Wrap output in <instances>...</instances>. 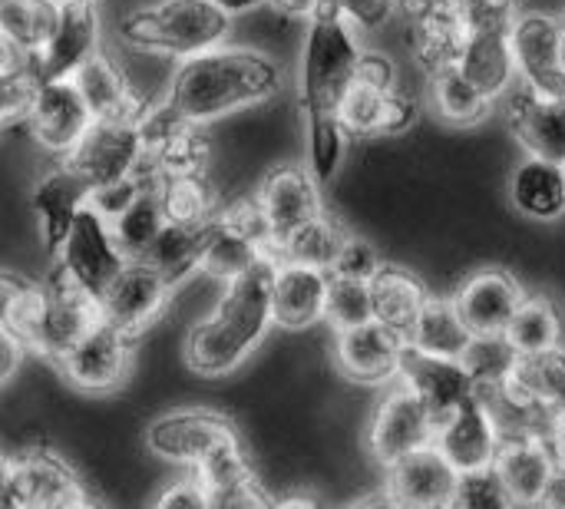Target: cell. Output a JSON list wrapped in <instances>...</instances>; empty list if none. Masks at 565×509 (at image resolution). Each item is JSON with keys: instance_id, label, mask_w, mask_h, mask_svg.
Masks as SVG:
<instances>
[{"instance_id": "cell-59", "label": "cell", "mask_w": 565, "mask_h": 509, "mask_svg": "<svg viewBox=\"0 0 565 509\" xmlns=\"http://www.w3.org/2000/svg\"><path fill=\"white\" fill-rule=\"evenodd\" d=\"M268 3H275V7H278V10H285V13L308 17V13L315 10V3H318V0H268Z\"/></svg>"}, {"instance_id": "cell-60", "label": "cell", "mask_w": 565, "mask_h": 509, "mask_svg": "<svg viewBox=\"0 0 565 509\" xmlns=\"http://www.w3.org/2000/svg\"><path fill=\"white\" fill-rule=\"evenodd\" d=\"M10 507V460L0 457V509Z\"/></svg>"}, {"instance_id": "cell-1", "label": "cell", "mask_w": 565, "mask_h": 509, "mask_svg": "<svg viewBox=\"0 0 565 509\" xmlns=\"http://www.w3.org/2000/svg\"><path fill=\"white\" fill-rule=\"evenodd\" d=\"M285 86V70L248 46H212L182 60L166 106L185 123L205 126L235 109L271 99Z\"/></svg>"}, {"instance_id": "cell-19", "label": "cell", "mask_w": 565, "mask_h": 509, "mask_svg": "<svg viewBox=\"0 0 565 509\" xmlns=\"http://www.w3.org/2000/svg\"><path fill=\"white\" fill-rule=\"evenodd\" d=\"M404 344H407L404 335H397L384 321L371 318L364 325L338 331L334 358H338V368L351 381H358V384H384V381L397 378Z\"/></svg>"}, {"instance_id": "cell-43", "label": "cell", "mask_w": 565, "mask_h": 509, "mask_svg": "<svg viewBox=\"0 0 565 509\" xmlns=\"http://www.w3.org/2000/svg\"><path fill=\"white\" fill-rule=\"evenodd\" d=\"M305 123H308V169L324 185V182L334 179V172H338V166L344 159L348 132H344L338 113H331V116H311Z\"/></svg>"}, {"instance_id": "cell-45", "label": "cell", "mask_w": 565, "mask_h": 509, "mask_svg": "<svg viewBox=\"0 0 565 509\" xmlns=\"http://www.w3.org/2000/svg\"><path fill=\"white\" fill-rule=\"evenodd\" d=\"M394 89V86H391ZM384 93L381 86L351 79V86L344 89L341 103H338V119L344 126L348 136H381V106H384Z\"/></svg>"}, {"instance_id": "cell-33", "label": "cell", "mask_w": 565, "mask_h": 509, "mask_svg": "<svg viewBox=\"0 0 565 509\" xmlns=\"http://www.w3.org/2000/svg\"><path fill=\"white\" fill-rule=\"evenodd\" d=\"M159 176L149 179L113 219V238L122 248L126 258H146V252L152 248L156 235L166 225V212H162V199H159Z\"/></svg>"}, {"instance_id": "cell-5", "label": "cell", "mask_w": 565, "mask_h": 509, "mask_svg": "<svg viewBox=\"0 0 565 509\" xmlns=\"http://www.w3.org/2000/svg\"><path fill=\"white\" fill-rule=\"evenodd\" d=\"M63 162L79 172L89 189L126 176H136L146 162V142L139 119H99L86 126L79 142L63 156Z\"/></svg>"}, {"instance_id": "cell-39", "label": "cell", "mask_w": 565, "mask_h": 509, "mask_svg": "<svg viewBox=\"0 0 565 509\" xmlns=\"http://www.w3.org/2000/svg\"><path fill=\"white\" fill-rule=\"evenodd\" d=\"M56 13V0H0V33H7L26 56H33L53 33Z\"/></svg>"}, {"instance_id": "cell-21", "label": "cell", "mask_w": 565, "mask_h": 509, "mask_svg": "<svg viewBox=\"0 0 565 509\" xmlns=\"http://www.w3.org/2000/svg\"><path fill=\"white\" fill-rule=\"evenodd\" d=\"M510 26H513V20H477V23H470L467 43H463L460 63H457L490 99L507 96L520 83Z\"/></svg>"}, {"instance_id": "cell-32", "label": "cell", "mask_w": 565, "mask_h": 509, "mask_svg": "<svg viewBox=\"0 0 565 509\" xmlns=\"http://www.w3.org/2000/svg\"><path fill=\"white\" fill-rule=\"evenodd\" d=\"M510 195L513 205L530 219H559L565 212V166L543 156H530L516 166L510 179Z\"/></svg>"}, {"instance_id": "cell-51", "label": "cell", "mask_w": 565, "mask_h": 509, "mask_svg": "<svg viewBox=\"0 0 565 509\" xmlns=\"http://www.w3.org/2000/svg\"><path fill=\"white\" fill-rule=\"evenodd\" d=\"M156 507L162 509H205L209 507V494H205V487H202V480L199 477H189V480H179V484H172L159 500H156Z\"/></svg>"}, {"instance_id": "cell-52", "label": "cell", "mask_w": 565, "mask_h": 509, "mask_svg": "<svg viewBox=\"0 0 565 509\" xmlns=\"http://www.w3.org/2000/svg\"><path fill=\"white\" fill-rule=\"evenodd\" d=\"M354 79L371 83V86H381V89H391V86H397V66H394L384 53L361 50V60H358V73H354Z\"/></svg>"}, {"instance_id": "cell-57", "label": "cell", "mask_w": 565, "mask_h": 509, "mask_svg": "<svg viewBox=\"0 0 565 509\" xmlns=\"http://www.w3.org/2000/svg\"><path fill=\"white\" fill-rule=\"evenodd\" d=\"M17 288H20V278L0 275V325H3V318H7V308H10V301H13Z\"/></svg>"}, {"instance_id": "cell-25", "label": "cell", "mask_w": 565, "mask_h": 509, "mask_svg": "<svg viewBox=\"0 0 565 509\" xmlns=\"http://www.w3.org/2000/svg\"><path fill=\"white\" fill-rule=\"evenodd\" d=\"M434 444L440 447V454L460 474H467V470H480V467H490L493 464L497 447H500V437H497V427H493L490 414L483 411V404L473 394L454 414H447L437 424Z\"/></svg>"}, {"instance_id": "cell-16", "label": "cell", "mask_w": 565, "mask_h": 509, "mask_svg": "<svg viewBox=\"0 0 565 509\" xmlns=\"http://www.w3.org/2000/svg\"><path fill=\"white\" fill-rule=\"evenodd\" d=\"M434 434H437V421L430 417L424 401L401 384L381 401V407L371 421L367 441H371L374 460L381 467H391L401 457L434 444Z\"/></svg>"}, {"instance_id": "cell-7", "label": "cell", "mask_w": 565, "mask_h": 509, "mask_svg": "<svg viewBox=\"0 0 565 509\" xmlns=\"http://www.w3.org/2000/svg\"><path fill=\"white\" fill-rule=\"evenodd\" d=\"M99 318V301L56 268V278L46 282L40 291V308L26 338V351L60 361Z\"/></svg>"}, {"instance_id": "cell-14", "label": "cell", "mask_w": 565, "mask_h": 509, "mask_svg": "<svg viewBox=\"0 0 565 509\" xmlns=\"http://www.w3.org/2000/svg\"><path fill=\"white\" fill-rule=\"evenodd\" d=\"M384 470H387L384 497L391 507L437 509L454 503L460 470L440 454L437 444H427Z\"/></svg>"}, {"instance_id": "cell-48", "label": "cell", "mask_w": 565, "mask_h": 509, "mask_svg": "<svg viewBox=\"0 0 565 509\" xmlns=\"http://www.w3.org/2000/svg\"><path fill=\"white\" fill-rule=\"evenodd\" d=\"M377 268H381L377 248H374L371 242H364V238H354V235H348V242L341 245V252H338V258H334V265H331L334 275L364 278V282H371V275H374Z\"/></svg>"}, {"instance_id": "cell-26", "label": "cell", "mask_w": 565, "mask_h": 509, "mask_svg": "<svg viewBox=\"0 0 565 509\" xmlns=\"http://www.w3.org/2000/svg\"><path fill=\"white\" fill-rule=\"evenodd\" d=\"M195 477L202 480V487L209 494V507H268V497L258 487L255 470H252V464H248L238 437H228L212 454H205V460L195 467Z\"/></svg>"}, {"instance_id": "cell-27", "label": "cell", "mask_w": 565, "mask_h": 509, "mask_svg": "<svg viewBox=\"0 0 565 509\" xmlns=\"http://www.w3.org/2000/svg\"><path fill=\"white\" fill-rule=\"evenodd\" d=\"M477 401L490 414L497 437L500 441H516V437H543L553 407H546L533 391H526L516 378L507 381H490L473 388Z\"/></svg>"}, {"instance_id": "cell-30", "label": "cell", "mask_w": 565, "mask_h": 509, "mask_svg": "<svg viewBox=\"0 0 565 509\" xmlns=\"http://www.w3.org/2000/svg\"><path fill=\"white\" fill-rule=\"evenodd\" d=\"M89 202V182L73 172L66 162L40 179L33 189V209L40 215V232L50 252H56L76 219V212Z\"/></svg>"}, {"instance_id": "cell-28", "label": "cell", "mask_w": 565, "mask_h": 509, "mask_svg": "<svg viewBox=\"0 0 565 509\" xmlns=\"http://www.w3.org/2000/svg\"><path fill=\"white\" fill-rule=\"evenodd\" d=\"M493 467L516 507H540L550 477L556 470V460L543 444V437H516V441H500Z\"/></svg>"}, {"instance_id": "cell-53", "label": "cell", "mask_w": 565, "mask_h": 509, "mask_svg": "<svg viewBox=\"0 0 565 509\" xmlns=\"http://www.w3.org/2000/svg\"><path fill=\"white\" fill-rule=\"evenodd\" d=\"M463 3V10H467V17H470V23H477V20H513L523 7V0H460Z\"/></svg>"}, {"instance_id": "cell-24", "label": "cell", "mask_w": 565, "mask_h": 509, "mask_svg": "<svg viewBox=\"0 0 565 509\" xmlns=\"http://www.w3.org/2000/svg\"><path fill=\"white\" fill-rule=\"evenodd\" d=\"M510 123L530 156L565 166V96H543L516 83L510 93Z\"/></svg>"}, {"instance_id": "cell-8", "label": "cell", "mask_w": 565, "mask_h": 509, "mask_svg": "<svg viewBox=\"0 0 565 509\" xmlns=\"http://www.w3.org/2000/svg\"><path fill=\"white\" fill-rule=\"evenodd\" d=\"M520 83L543 96H565V20L520 10L510 26Z\"/></svg>"}, {"instance_id": "cell-47", "label": "cell", "mask_w": 565, "mask_h": 509, "mask_svg": "<svg viewBox=\"0 0 565 509\" xmlns=\"http://www.w3.org/2000/svg\"><path fill=\"white\" fill-rule=\"evenodd\" d=\"M33 73L30 70H10V73H0V126L13 123V119H23L26 116V106H30V96H33Z\"/></svg>"}, {"instance_id": "cell-12", "label": "cell", "mask_w": 565, "mask_h": 509, "mask_svg": "<svg viewBox=\"0 0 565 509\" xmlns=\"http://www.w3.org/2000/svg\"><path fill=\"white\" fill-rule=\"evenodd\" d=\"M99 50V17L96 3H60L53 33L40 53L26 56V70L36 83L73 76Z\"/></svg>"}, {"instance_id": "cell-6", "label": "cell", "mask_w": 565, "mask_h": 509, "mask_svg": "<svg viewBox=\"0 0 565 509\" xmlns=\"http://www.w3.org/2000/svg\"><path fill=\"white\" fill-rule=\"evenodd\" d=\"M56 252H60V272L73 285L89 291L93 298H99L129 262L113 238L109 219L99 215L89 202L76 212V219Z\"/></svg>"}, {"instance_id": "cell-42", "label": "cell", "mask_w": 565, "mask_h": 509, "mask_svg": "<svg viewBox=\"0 0 565 509\" xmlns=\"http://www.w3.org/2000/svg\"><path fill=\"white\" fill-rule=\"evenodd\" d=\"M460 361L470 371L473 384H490V381L513 378L520 351L507 341V335H473Z\"/></svg>"}, {"instance_id": "cell-18", "label": "cell", "mask_w": 565, "mask_h": 509, "mask_svg": "<svg viewBox=\"0 0 565 509\" xmlns=\"http://www.w3.org/2000/svg\"><path fill=\"white\" fill-rule=\"evenodd\" d=\"M228 437H238L228 417L212 411H179L149 424L146 447L162 460L199 467L205 454H212Z\"/></svg>"}, {"instance_id": "cell-35", "label": "cell", "mask_w": 565, "mask_h": 509, "mask_svg": "<svg viewBox=\"0 0 565 509\" xmlns=\"http://www.w3.org/2000/svg\"><path fill=\"white\" fill-rule=\"evenodd\" d=\"M563 331V311L550 295H523L503 335L520 354H540V351L559 348Z\"/></svg>"}, {"instance_id": "cell-11", "label": "cell", "mask_w": 565, "mask_h": 509, "mask_svg": "<svg viewBox=\"0 0 565 509\" xmlns=\"http://www.w3.org/2000/svg\"><path fill=\"white\" fill-rule=\"evenodd\" d=\"M404 13L411 23V46L427 76L460 63L470 33V17L460 0H404Z\"/></svg>"}, {"instance_id": "cell-55", "label": "cell", "mask_w": 565, "mask_h": 509, "mask_svg": "<svg viewBox=\"0 0 565 509\" xmlns=\"http://www.w3.org/2000/svg\"><path fill=\"white\" fill-rule=\"evenodd\" d=\"M10 70H26V53L7 33H0V73H10Z\"/></svg>"}, {"instance_id": "cell-61", "label": "cell", "mask_w": 565, "mask_h": 509, "mask_svg": "<svg viewBox=\"0 0 565 509\" xmlns=\"http://www.w3.org/2000/svg\"><path fill=\"white\" fill-rule=\"evenodd\" d=\"M56 3H96V0H56Z\"/></svg>"}, {"instance_id": "cell-17", "label": "cell", "mask_w": 565, "mask_h": 509, "mask_svg": "<svg viewBox=\"0 0 565 509\" xmlns=\"http://www.w3.org/2000/svg\"><path fill=\"white\" fill-rule=\"evenodd\" d=\"M318 185L321 182L305 166H278L265 176L255 199H258L265 225H268L271 255L291 232H298L305 222H311L315 215L324 212Z\"/></svg>"}, {"instance_id": "cell-37", "label": "cell", "mask_w": 565, "mask_h": 509, "mask_svg": "<svg viewBox=\"0 0 565 509\" xmlns=\"http://www.w3.org/2000/svg\"><path fill=\"white\" fill-rule=\"evenodd\" d=\"M430 89H434V106H437L440 119H447L454 126H477L487 119V113L493 106V99L460 66L430 73Z\"/></svg>"}, {"instance_id": "cell-50", "label": "cell", "mask_w": 565, "mask_h": 509, "mask_svg": "<svg viewBox=\"0 0 565 509\" xmlns=\"http://www.w3.org/2000/svg\"><path fill=\"white\" fill-rule=\"evenodd\" d=\"M338 7H341V13L348 17L351 26L377 30L394 17L397 0H338Z\"/></svg>"}, {"instance_id": "cell-15", "label": "cell", "mask_w": 565, "mask_h": 509, "mask_svg": "<svg viewBox=\"0 0 565 509\" xmlns=\"http://www.w3.org/2000/svg\"><path fill=\"white\" fill-rule=\"evenodd\" d=\"M397 378L407 391H414L424 407L430 411V417L440 424L447 414H454L467 397H473V378L463 368L460 358H447V354H430L417 344H404L401 354V368Z\"/></svg>"}, {"instance_id": "cell-54", "label": "cell", "mask_w": 565, "mask_h": 509, "mask_svg": "<svg viewBox=\"0 0 565 509\" xmlns=\"http://www.w3.org/2000/svg\"><path fill=\"white\" fill-rule=\"evenodd\" d=\"M23 354H26V348L20 344V338L7 325H0V384H7L17 374Z\"/></svg>"}, {"instance_id": "cell-9", "label": "cell", "mask_w": 565, "mask_h": 509, "mask_svg": "<svg viewBox=\"0 0 565 509\" xmlns=\"http://www.w3.org/2000/svg\"><path fill=\"white\" fill-rule=\"evenodd\" d=\"M103 321L116 325L122 335H146L169 308L172 285L142 258H129L126 268L113 278V285L96 298Z\"/></svg>"}, {"instance_id": "cell-56", "label": "cell", "mask_w": 565, "mask_h": 509, "mask_svg": "<svg viewBox=\"0 0 565 509\" xmlns=\"http://www.w3.org/2000/svg\"><path fill=\"white\" fill-rule=\"evenodd\" d=\"M543 507H565V467H556L543 494Z\"/></svg>"}, {"instance_id": "cell-4", "label": "cell", "mask_w": 565, "mask_h": 509, "mask_svg": "<svg viewBox=\"0 0 565 509\" xmlns=\"http://www.w3.org/2000/svg\"><path fill=\"white\" fill-rule=\"evenodd\" d=\"M119 33L136 50L189 60L222 46L232 33V17L212 0H159L126 13Z\"/></svg>"}, {"instance_id": "cell-31", "label": "cell", "mask_w": 565, "mask_h": 509, "mask_svg": "<svg viewBox=\"0 0 565 509\" xmlns=\"http://www.w3.org/2000/svg\"><path fill=\"white\" fill-rule=\"evenodd\" d=\"M371 305H374V318L384 321L387 328H394L397 335H404L411 341V331H414V321L427 301V288L424 282L401 268V265H387L381 262V268L371 275Z\"/></svg>"}, {"instance_id": "cell-22", "label": "cell", "mask_w": 565, "mask_h": 509, "mask_svg": "<svg viewBox=\"0 0 565 509\" xmlns=\"http://www.w3.org/2000/svg\"><path fill=\"white\" fill-rule=\"evenodd\" d=\"M523 295V285L510 272L480 268L454 291V305L470 335H503Z\"/></svg>"}, {"instance_id": "cell-20", "label": "cell", "mask_w": 565, "mask_h": 509, "mask_svg": "<svg viewBox=\"0 0 565 509\" xmlns=\"http://www.w3.org/2000/svg\"><path fill=\"white\" fill-rule=\"evenodd\" d=\"M83 484L70 464L53 454H26L10 460V507L13 509H70L79 507Z\"/></svg>"}, {"instance_id": "cell-3", "label": "cell", "mask_w": 565, "mask_h": 509, "mask_svg": "<svg viewBox=\"0 0 565 509\" xmlns=\"http://www.w3.org/2000/svg\"><path fill=\"white\" fill-rule=\"evenodd\" d=\"M311 30L301 53V113L331 116L344 89L351 86L361 60V43L354 40V26L341 13L338 0H318L308 13Z\"/></svg>"}, {"instance_id": "cell-13", "label": "cell", "mask_w": 565, "mask_h": 509, "mask_svg": "<svg viewBox=\"0 0 565 509\" xmlns=\"http://www.w3.org/2000/svg\"><path fill=\"white\" fill-rule=\"evenodd\" d=\"M23 119L43 149L66 156L79 142L86 126L93 123V113H89L79 86L73 83V76H66V79L36 83Z\"/></svg>"}, {"instance_id": "cell-44", "label": "cell", "mask_w": 565, "mask_h": 509, "mask_svg": "<svg viewBox=\"0 0 565 509\" xmlns=\"http://www.w3.org/2000/svg\"><path fill=\"white\" fill-rule=\"evenodd\" d=\"M324 318L341 331V328H354L374 318V305H371V285L364 278H348V275H334L328 278V301H324Z\"/></svg>"}, {"instance_id": "cell-46", "label": "cell", "mask_w": 565, "mask_h": 509, "mask_svg": "<svg viewBox=\"0 0 565 509\" xmlns=\"http://www.w3.org/2000/svg\"><path fill=\"white\" fill-rule=\"evenodd\" d=\"M450 507L460 509H490V507H516L513 497L507 494L497 467H480V470H467L457 480V494Z\"/></svg>"}, {"instance_id": "cell-36", "label": "cell", "mask_w": 565, "mask_h": 509, "mask_svg": "<svg viewBox=\"0 0 565 509\" xmlns=\"http://www.w3.org/2000/svg\"><path fill=\"white\" fill-rule=\"evenodd\" d=\"M470 328L463 325L454 298H434L427 295L414 331H411V344L430 351V354H447V358H460L463 348L470 344Z\"/></svg>"}, {"instance_id": "cell-58", "label": "cell", "mask_w": 565, "mask_h": 509, "mask_svg": "<svg viewBox=\"0 0 565 509\" xmlns=\"http://www.w3.org/2000/svg\"><path fill=\"white\" fill-rule=\"evenodd\" d=\"M212 3H218L228 17H238V13H252V10L262 7L265 0H212Z\"/></svg>"}, {"instance_id": "cell-40", "label": "cell", "mask_w": 565, "mask_h": 509, "mask_svg": "<svg viewBox=\"0 0 565 509\" xmlns=\"http://www.w3.org/2000/svg\"><path fill=\"white\" fill-rule=\"evenodd\" d=\"M156 185L169 222H209L218 212L202 172H166Z\"/></svg>"}, {"instance_id": "cell-49", "label": "cell", "mask_w": 565, "mask_h": 509, "mask_svg": "<svg viewBox=\"0 0 565 509\" xmlns=\"http://www.w3.org/2000/svg\"><path fill=\"white\" fill-rule=\"evenodd\" d=\"M420 116V103L407 93H401L397 86L384 93V106H381V136H397L407 132Z\"/></svg>"}, {"instance_id": "cell-34", "label": "cell", "mask_w": 565, "mask_h": 509, "mask_svg": "<svg viewBox=\"0 0 565 509\" xmlns=\"http://www.w3.org/2000/svg\"><path fill=\"white\" fill-rule=\"evenodd\" d=\"M205 229H209V222H169L166 219L162 232L156 235V242L142 262H149L175 288L185 275H192L202 265Z\"/></svg>"}, {"instance_id": "cell-2", "label": "cell", "mask_w": 565, "mask_h": 509, "mask_svg": "<svg viewBox=\"0 0 565 509\" xmlns=\"http://www.w3.org/2000/svg\"><path fill=\"white\" fill-rule=\"evenodd\" d=\"M278 258L265 255L225 282L215 311L202 318L185 341V364L202 378L232 374L271 328V275Z\"/></svg>"}, {"instance_id": "cell-23", "label": "cell", "mask_w": 565, "mask_h": 509, "mask_svg": "<svg viewBox=\"0 0 565 509\" xmlns=\"http://www.w3.org/2000/svg\"><path fill=\"white\" fill-rule=\"evenodd\" d=\"M328 278L331 272L301 265V262H278L271 275V325L301 331L324 318L328 301Z\"/></svg>"}, {"instance_id": "cell-38", "label": "cell", "mask_w": 565, "mask_h": 509, "mask_svg": "<svg viewBox=\"0 0 565 509\" xmlns=\"http://www.w3.org/2000/svg\"><path fill=\"white\" fill-rule=\"evenodd\" d=\"M348 229L331 219V215H315L311 222H305L298 232H291L278 248H275V258L278 262H301V265H315V268H324L331 272L341 245L348 242Z\"/></svg>"}, {"instance_id": "cell-41", "label": "cell", "mask_w": 565, "mask_h": 509, "mask_svg": "<svg viewBox=\"0 0 565 509\" xmlns=\"http://www.w3.org/2000/svg\"><path fill=\"white\" fill-rule=\"evenodd\" d=\"M513 378L533 391L546 407L565 414V351L559 348H550V351H540V354H520L516 361V371Z\"/></svg>"}, {"instance_id": "cell-10", "label": "cell", "mask_w": 565, "mask_h": 509, "mask_svg": "<svg viewBox=\"0 0 565 509\" xmlns=\"http://www.w3.org/2000/svg\"><path fill=\"white\" fill-rule=\"evenodd\" d=\"M129 335L99 318L56 364L73 388L86 394H106L116 391L129 374Z\"/></svg>"}, {"instance_id": "cell-29", "label": "cell", "mask_w": 565, "mask_h": 509, "mask_svg": "<svg viewBox=\"0 0 565 509\" xmlns=\"http://www.w3.org/2000/svg\"><path fill=\"white\" fill-rule=\"evenodd\" d=\"M73 83L79 86L89 113L99 119H142V113L149 109L129 76L99 50L73 73Z\"/></svg>"}]
</instances>
